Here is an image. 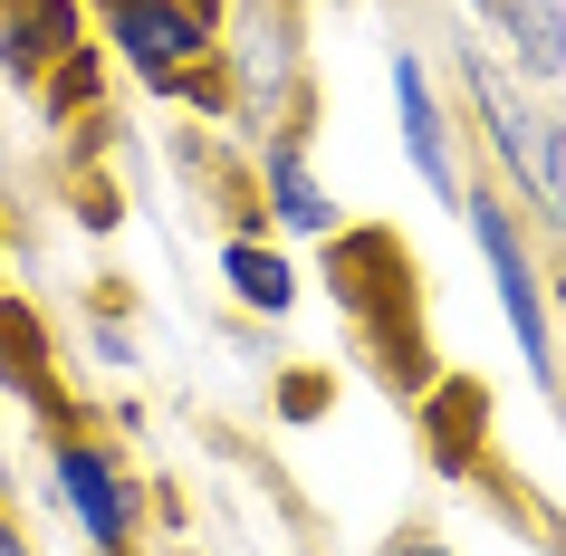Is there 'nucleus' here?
<instances>
[{"instance_id": "obj_1", "label": "nucleus", "mask_w": 566, "mask_h": 556, "mask_svg": "<svg viewBox=\"0 0 566 556\" xmlns=\"http://www.w3.org/2000/svg\"><path fill=\"white\" fill-rule=\"evenodd\" d=\"M461 67H471V96H480V116H490V145H500L509 182L547 221H566V135H557V116L528 87H509V67H490V59H461Z\"/></svg>"}, {"instance_id": "obj_2", "label": "nucleus", "mask_w": 566, "mask_h": 556, "mask_svg": "<svg viewBox=\"0 0 566 556\" xmlns=\"http://www.w3.org/2000/svg\"><path fill=\"white\" fill-rule=\"evenodd\" d=\"M471 231H480V260H490V289H500V317H509V336H518L528 384H557L547 289H537V260H528V240H518V221H509V202H490V192H480V202H471Z\"/></svg>"}, {"instance_id": "obj_3", "label": "nucleus", "mask_w": 566, "mask_h": 556, "mask_svg": "<svg viewBox=\"0 0 566 556\" xmlns=\"http://www.w3.org/2000/svg\"><path fill=\"white\" fill-rule=\"evenodd\" d=\"M96 10L145 87H174L211 59V0H96Z\"/></svg>"}, {"instance_id": "obj_4", "label": "nucleus", "mask_w": 566, "mask_h": 556, "mask_svg": "<svg viewBox=\"0 0 566 556\" xmlns=\"http://www.w3.org/2000/svg\"><path fill=\"white\" fill-rule=\"evenodd\" d=\"M49 490L67 499V518L87 527V537H96L106 556H116L125 537H135V490H125V470L106 461L96 441H59V451H49Z\"/></svg>"}, {"instance_id": "obj_5", "label": "nucleus", "mask_w": 566, "mask_h": 556, "mask_svg": "<svg viewBox=\"0 0 566 556\" xmlns=\"http://www.w3.org/2000/svg\"><path fill=\"white\" fill-rule=\"evenodd\" d=\"M394 116H403V154H413V174L461 202V164H451V125H442V96L422 77V59H394Z\"/></svg>"}, {"instance_id": "obj_6", "label": "nucleus", "mask_w": 566, "mask_h": 556, "mask_svg": "<svg viewBox=\"0 0 566 556\" xmlns=\"http://www.w3.org/2000/svg\"><path fill=\"white\" fill-rule=\"evenodd\" d=\"M77 49V0H0V67L10 77H49Z\"/></svg>"}, {"instance_id": "obj_7", "label": "nucleus", "mask_w": 566, "mask_h": 556, "mask_svg": "<svg viewBox=\"0 0 566 556\" xmlns=\"http://www.w3.org/2000/svg\"><path fill=\"white\" fill-rule=\"evenodd\" d=\"M528 77H566V0H471Z\"/></svg>"}, {"instance_id": "obj_8", "label": "nucleus", "mask_w": 566, "mask_h": 556, "mask_svg": "<svg viewBox=\"0 0 566 556\" xmlns=\"http://www.w3.org/2000/svg\"><path fill=\"white\" fill-rule=\"evenodd\" d=\"M260 192H269V211H279V231H289V240L336 231V202L317 192V174H307L298 145H269V154H260Z\"/></svg>"}, {"instance_id": "obj_9", "label": "nucleus", "mask_w": 566, "mask_h": 556, "mask_svg": "<svg viewBox=\"0 0 566 556\" xmlns=\"http://www.w3.org/2000/svg\"><path fill=\"white\" fill-rule=\"evenodd\" d=\"M0 384L30 394V403H49V384H59V365H49V326H39V307H20V297H0Z\"/></svg>"}, {"instance_id": "obj_10", "label": "nucleus", "mask_w": 566, "mask_h": 556, "mask_svg": "<svg viewBox=\"0 0 566 556\" xmlns=\"http://www.w3.org/2000/svg\"><path fill=\"white\" fill-rule=\"evenodd\" d=\"M221 279H231L240 307H260V317H289V307H298V269L279 260V250H260V240H231V250H221Z\"/></svg>"}, {"instance_id": "obj_11", "label": "nucleus", "mask_w": 566, "mask_h": 556, "mask_svg": "<svg viewBox=\"0 0 566 556\" xmlns=\"http://www.w3.org/2000/svg\"><path fill=\"white\" fill-rule=\"evenodd\" d=\"M385 556H451L442 537H413V527H403V537H385Z\"/></svg>"}, {"instance_id": "obj_12", "label": "nucleus", "mask_w": 566, "mask_h": 556, "mask_svg": "<svg viewBox=\"0 0 566 556\" xmlns=\"http://www.w3.org/2000/svg\"><path fill=\"white\" fill-rule=\"evenodd\" d=\"M0 556H30V547H20V527H10V518H0Z\"/></svg>"}]
</instances>
